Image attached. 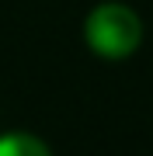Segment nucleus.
Segmentation results:
<instances>
[{"label":"nucleus","mask_w":153,"mask_h":156,"mask_svg":"<svg viewBox=\"0 0 153 156\" xmlns=\"http://www.w3.org/2000/svg\"><path fill=\"white\" fill-rule=\"evenodd\" d=\"M84 38L101 59H125L143 42L139 14L129 11L125 4H101V7H94L87 14Z\"/></svg>","instance_id":"nucleus-1"},{"label":"nucleus","mask_w":153,"mask_h":156,"mask_svg":"<svg viewBox=\"0 0 153 156\" xmlns=\"http://www.w3.org/2000/svg\"><path fill=\"white\" fill-rule=\"evenodd\" d=\"M0 156H52V149L28 132H7L0 135Z\"/></svg>","instance_id":"nucleus-2"}]
</instances>
